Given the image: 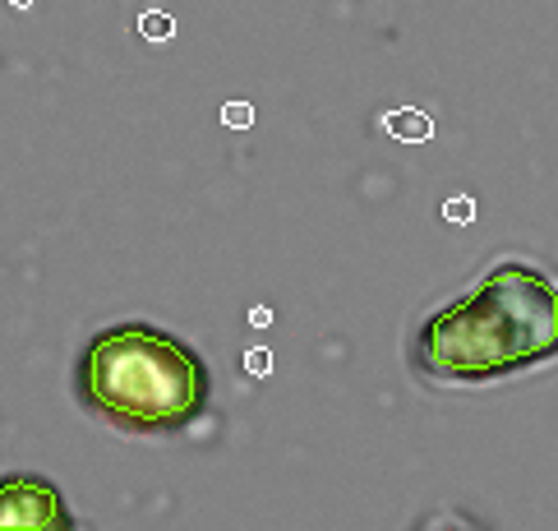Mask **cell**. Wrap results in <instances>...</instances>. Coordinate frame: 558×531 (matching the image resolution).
Returning a JSON list of instances; mask_svg holds the SVG:
<instances>
[{
  "label": "cell",
  "instance_id": "6da1fadb",
  "mask_svg": "<svg viewBox=\"0 0 558 531\" xmlns=\"http://www.w3.org/2000/svg\"><path fill=\"white\" fill-rule=\"evenodd\" d=\"M558 351V291L531 264H499L466 296L434 310L411 338V361L439 384H489Z\"/></svg>",
  "mask_w": 558,
  "mask_h": 531
},
{
  "label": "cell",
  "instance_id": "7a4b0ae2",
  "mask_svg": "<svg viewBox=\"0 0 558 531\" xmlns=\"http://www.w3.org/2000/svg\"><path fill=\"white\" fill-rule=\"evenodd\" d=\"M74 393L125 435H176L208 411L213 375L199 351L162 328L116 324L84 347Z\"/></svg>",
  "mask_w": 558,
  "mask_h": 531
},
{
  "label": "cell",
  "instance_id": "3957f363",
  "mask_svg": "<svg viewBox=\"0 0 558 531\" xmlns=\"http://www.w3.org/2000/svg\"><path fill=\"white\" fill-rule=\"evenodd\" d=\"M70 508L42 476H0V531H70Z\"/></svg>",
  "mask_w": 558,
  "mask_h": 531
},
{
  "label": "cell",
  "instance_id": "277c9868",
  "mask_svg": "<svg viewBox=\"0 0 558 531\" xmlns=\"http://www.w3.org/2000/svg\"><path fill=\"white\" fill-rule=\"evenodd\" d=\"M388 134L402 144H425V139H434V116H425L420 107H397L388 111Z\"/></svg>",
  "mask_w": 558,
  "mask_h": 531
},
{
  "label": "cell",
  "instance_id": "5b68a950",
  "mask_svg": "<svg viewBox=\"0 0 558 531\" xmlns=\"http://www.w3.org/2000/svg\"><path fill=\"white\" fill-rule=\"evenodd\" d=\"M171 33H176V19H171V14H162V10H148L139 19V37H143V42H167Z\"/></svg>",
  "mask_w": 558,
  "mask_h": 531
},
{
  "label": "cell",
  "instance_id": "8992f818",
  "mask_svg": "<svg viewBox=\"0 0 558 531\" xmlns=\"http://www.w3.org/2000/svg\"><path fill=\"white\" fill-rule=\"evenodd\" d=\"M222 121L231 125V130H250V125H254V107H250V102H226Z\"/></svg>",
  "mask_w": 558,
  "mask_h": 531
},
{
  "label": "cell",
  "instance_id": "52a82bcc",
  "mask_svg": "<svg viewBox=\"0 0 558 531\" xmlns=\"http://www.w3.org/2000/svg\"><path fill=\"white\" fill-rule=\"evenodd\" d=\"M443 218L448 222H471L475 218V199H448V204H443Z\"/></svg>",
  "mask_w": 558,
  "mask_h": 531
},
{
  "label": "cell",
  "instance_id": "ba28073f",
  "mask_svg": "<svg viewBox=\"0 0 558 531\" xmlns=\"http://www.w3.org/2000/svg\"><path fill=\"white\" fill-rule=\"evenodd\" d=\"M245 370H254V375H268V370H273V356H268L263 347L245 351Z\"/></svg>",
  "mask_w": 558,
  "mask_h": 531
},
{
  "label": "cell",
  "instance_id": "9c48e42d",
  "mask_svg": "<svg viewBox=\"0 0 558 531\" xmlns=\"http://www.w3.org/2000/svg\"><path fill=\"white\" fill-rule=\"evenodd\" d=\"M14 5H19V10H28V5H33V0H14Z\"/></svg>",
  "mask_w": 558,
  "mask_h": 531
}]
</instances>
